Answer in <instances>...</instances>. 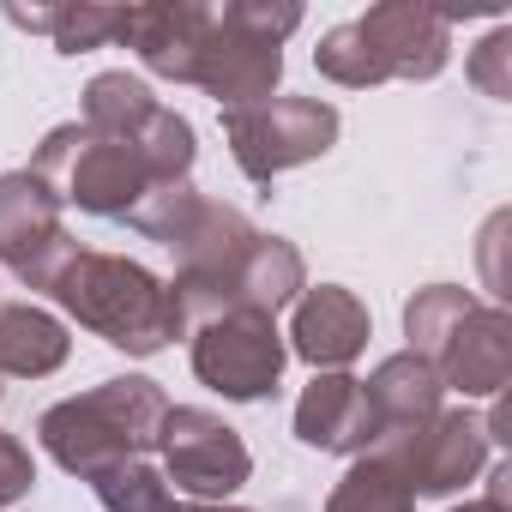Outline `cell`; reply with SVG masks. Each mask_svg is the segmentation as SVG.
Masks as SVG:
<instances>
[{"label": "cell", "instance_id": "27", "mask_svg": "<svg viewBox=\"0 0 512 512\" xmlns=\"http://www.w3.org/2000/svg\"><path fill=\"white\" fill-rule=\"evenodd\" d=\"M452 512H506V506H494V500H464V506H452Z\"/></svg>", "mask_w": 512, "mask_h": 512}, {"label": "cell", "instance_id": "26", "mask_svg": "<svg viewBox=\"0 0 512 512\" xmlns=\"http://www.w3.org/2000/svg\"><path fill=\"white\" fill-rule=\"evenodd\" d=\"M163 512H253V506H229V500H169Z\"/></svg>", "mask_w": 512, "mask_h": 512}, {"label": "cell", "instance_id": "16", "mask_svg": "<svg viewBox=\"0 0 512 512\" xmlns=\"http://www.w3.org/2000/svg\"><path fill=\"white\" fill-rule=\"evenodd\" d=\"M73 338L37 302H0V380H49L67 368Z\"/></svg>", "mask_w": 512, "mask_h": 512}, {"label": "cell", "instance_id": "1", "mask_svg": "<svg viewBox=\"0 0 512 512\" xmlns=\"http://www.w3.org/2000/svg\"><path fill=\"white\" fill-rule=\"evenodd\" d=\"M49 296H55L85 332H97L109 350H127V356H157V350H169L175 338H187L169 284H163L157 272H145L139 260H127V253L79 247L73 260L55 272Z\"/></svg>", "mask_w": 512, "mask_h": 512}, {"label": "cell", "instance_id": "18", "mask_svg": "<svg viewBox=\"0 0 512 512\" xmlns=\"http://www.w3.org/2000/svg\"><path fill=\"white\" fill-rule=\"evenodd\" d=\"M302 290H308V266H302L296 241H284V235L253 241L247 266H241V308H260L278 320V308H296Z\"/></svg>", "mask_w": 512, "mask_h": 512}, {"label": "cell", "instance_id": "9", "mask_svg": "<svg viewBox=\"0 0 512 512\" xmlns=\"http://www.w3.org/2000/svg\"><path fill=\"white\" fill-rule=\"evenodd\" d=\"M374 452H386L404 470L416 500H446L488 464L494 434H488V416H476V410H440L428 428H416L404 440H386Z\"/></svg>", "mask_w": 512, "mask_h": 512}, {"label": "cell", "instance_id": "20", "mask_svg": "<svg viewBox=\"0 0 512 512\" xmlns=\"http://www.w3.org/2000/svg\"><path fill=\"white\" fill-rule=\"evenodd\" d=\"M326 512H416V494L404 482V470L386 452H362L350 458V470L338 476Z\"/></svg>", "mask_w": 512, "mask_h": 512}, {"label": "cell", "instance_id": "2", "mask_svg": "<svg viewBox=\"0 0 512 512\" xmlns=\"http://www.w3.org/2000/svg\"><path fill=\"white\" fill-rule=\"evenodd\" d=\"M169 416V398L157 380L145 374H115L79 398H61L37 416V440L43 452L79 476V482H97L103 470L127 464V458H151L157 452V428Z\"/></svg>", "mask_w": 512, "mask_h": 512}, {"label": "cell", "instance_id": "22", "mask_svg": "<svg viewBox=\"0 0 512 512\" xmlns=\"http://www.w3.org/2000/svg\"><path fill=\"white\" fill-rule=\"evenodd\" d=\"M205 205V193L193 187V181H157L139 205H133V217H127V229H139L145 241H175L187 223H193V211Z\"/></svg>", "mask_w": 512, "mask_h": 512}, {"label": "cell", "instance_id": "5", "mask_svg": "<svg viewBox=\"0 0 512 512\" xmlns=\"http://www.w3.org/2000/svg\"><path fill=\"white\" fill-rule=\"evenodd\" d=\"M344 121L320 97H266L253 109H223V139L229 157L247 181H278L284 169H302L338 145Z\"/></svg>", "mask_w": 512, "mask_h": 512}, {"label": "cell", "instance_id": "12", "mask_svg": "<svg viewBox=\"0 0 512 512\" xmlns=\"http://www.w3.org/2000/svg\"><path fill=\"white\" fill-rule=\"evenodd\" d=\"M374 338V320L356 290L344 284H308L290 314V356H302L320 374H344Z\"/></svg>", "mask_w": 512, "mask_h": 512}, {"label": "cell", "instance_id": "19", "mask_svg": "<svg viewBox=\"0 0 512 512\" xmlns=\"http://www.w3.org/2000/svg\"><path fill=\"white\" fill-rule=\"evenodd\" d=\"M151 115H157V97H151V85H145L139 73H97V79L85 85L79 121H85L91 133H103V139H133Z\"/></svg>", "mask_w": 512, "mask_h": 512}, {"label": "cell", "instance_id": "14", "mask_svg": "<svg viewBox=\"0 0 512 512\" xmlns=\"http://www.w3.org/2000/svg\"><path fill=\"white\" fill-rule=\"evenodd\" d=\"M296 440L308 452H344L362 458L380 446V422L368 410V392L356 374H314V386L296 398Z\"/></svg>", "mask_w": 512, "mask_h": 512}, {"label": "cell", "instance_id": "3", "mask_svg": "<svg viewBox=\"0 0 512 512\" xmlns=\"http://www.w3.org/2000/svg\"><path fill=\"white\" fill-rule=\"evenodd\" d=\"M446 55H452L446 13L386 0V7H368L362 19L332 25L314 49V67H320V79H332L344 91H368L386 79H440Z\"/></svg>", "mask_w": 512, "mask_h": 512}, {"label": "cell", "instance_id": "11", "mask_svg": "<svg viewBox=\"0 0 512 512\" xmlns=\"http://www.w3.org/2000/svg\"><path fill=\"white\" fill-rule=\"evenodd\" d=\"M446 392H464V398H500L506 380H512V320L506 308H488V302H470L458 314V326L422 356Z\"/></svg>", "mask_w": 512, "mask_h": 512}, {"label": "cell", "instance_id": "8", "mask_svg": "<svg viewBox=\"0 0 512 512\" xmlns=\"http://www.w3.org/2000/svg\"><path fill=\"white\" fill-rule=\"evenodd\" d=\"M73 253H79V241L67 235L61 199L31 169L0 175V266L25 290H49Z\"/></svg>", "mask_w": 512, "mask_h": 512}, {"label": "cell", "instance_id": "25", "mask_svg": "<svg viewBox=\"0 0 512 512\" xmlns=\"http://www.w3.org/2000/svg\"><path fill=\"white\" fill-rule=\"evenodd\" d=\"M31 488H37V458H31V446H25L19 434L0 428V512L19 506Z\"/></svg>", "mask_w": 512, "mask_h": 512}, {"label": "cell", "instance_id": "4", "mask_svg": "<svg viewBox=\"0 0 512 512\" xmlns=\"http://www.w3.org/2000/svg\"><path fill=\"white\" fill-rule=\"evenodd\" d=\"M31 175L61 205H79L85 217H109V223H127L133 205L157 187L151 169L139 163V151L127 139H103L85 121L49 127L43 145H37V157H31Z\"/></svg>", "mask_w": 512, "mask_h": 512}, {"label": "cell", "instance_id": "10", "mask_svg": "<svg viewBox=\"0 0 512 512\" xmlns=\"http://www.w3.org/2000/svg\"><path fill=\"white\" fill-rule=\"evenodd\" d=\"M278 79H284V43L235 25L229 13H211V37H205L193 85L205 97H217V109L266 103V97H278Z\"/></svg>", "mask_w": 512, "mask_h": 512}, {"label": "cell", "instance_id": "13", "mask_svg": "<svg viewBox=\"0 0 512 512\" xmlns=\"http://www.w3.org/2000/svg\"><path fill=\"white\" fill-rule=\"evenodd\" d=\"M211 37V7H193V0H145V7H127V31L121 43L145 61V73L193 85L199 55Z\"/></svg>", "mask_w": 512, "mask_h": 512}, {"label": "cell", "instance_id": "15", "mask_svg": "<svg viewBox=\"0 0 512 512\" xmlns=\"http://www.w3.org/2000/svg\"><path fill=\"white\" fill-rule=\"evenodd\" d=\"M362 392H368V410H374V422H380V446H386V440H404V434H416V428H428V422L446 410V386H440V374H434L416 350L386 356V362L362 380Z\"/></svg>", "mask_w": 512, "mask_h": 512}, {"label": "cell", "instance_id": "7", "mask_svg": "<svg viewBox=\"0 0 512 512\" xmlns=\"http://www.w3.org/2000/svg\"><path fill=\"white\" fill-rule=\"evenodd\" d=\"M157 458H163L157 464L163 482H175V494L187 500H229L253 476L247 440L217 410H199V404H169L157 428Z\"/></svg>", "mask_w": 512, "mask_h": 512}, {"label": "cell", "instance_id": "24", "mask_svg": "<svg viewBox=\"0 0 512 512\" xmlns=\"http://www.w3.org/2000/svg\"><path fill=\"white\" fill-rule=\"evenodd\" d=\"M223 13H229L235 25H247V31L272 37V43H284V37L302 25V7H296V0H229Z\"/></svg>", "mask_w": 512, "mask_h": 512}, {"label": "cell", "instance_id": "6", "mask_svg": "<svg viewBox=\"0 0 512 512\" xmlns=\"http://www.w3.org/2000/svg\"><path fill=\"white\" fill-rule=\"evenodd\" d=\"M187 338H193V374H199V386L223 392L229 404H260V398L278 392L290 344H284V332H278L272 314L229 308V314L193 326Z\"/></svg>", "mask_w": 512, "mask_h": 512}, {"label": "cell", "instance_id": "23", "mask_svg": "<svg viewBox=\"0 0 512 512\" xmlns=\"http://www.w3.org/2000/svg\"><path fill=\"white\" fill-rule=\"evenodd\" d=\"M470 85L494 103H512V25H494L476 49H470Z\"/></svg>", "mask_w": 512, "mask_h": 512}, {"label": "cell", "instance_id": "28", "mask_svg": "<svg viewBox=\"0 0 512 512\" xmlns=\"http://www.w3.org/2000/svg\"><path fill=\"white\" fill-rule=\"evenodd\" d=\"M0 398H7V386H0Z\"/></svg>", "mask_w": 512, "mask_h": 512}, {"label": "cell", "instance_id": "17", "mask_svg": "<svg viewBox=\"0 0 512 512\" xmlns=\"http://www.w3.org/2000/svg\"><path fill=\"white\" fill-rule=\"evenodd\" d=\"M7 19H13L19 31L49 37L61 55L109 49V43H121V31H127V7H97V0H79V7H7Z\"/></svg>", "mask_w": 512, "mask_h": 512}, {"label": "cell", "instance_id": "21", "mask_svg": "<svg viewBox=\"0 0 512 512\" xmlns=\"http://www.w3.org/2000/svg\"><path fill=\"white\" fill-rule=\"evenodd\" d=\"M91 488H97L103 512H163V506L175 500L169 482H163V470H157L151 458H127V464L103 470Z\"/></svg>", "mask_w": 512, "mask_h": 512}]
</instances>
